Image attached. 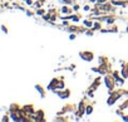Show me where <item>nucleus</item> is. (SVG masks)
<instances>
[{"label":"nucleus","instance_id":"1","mask_svg":"<svg viewBox=\"0 0 128 122\" xmlns=\"http://www.w3.org/2000/svg\"><path fill=\"white\" fill-rule=\"evenodd\" d=\"M87 112L90 113V112H92V108H90V107H88V108H87Z\"/></svg>","mask_w":128,"mask_h":122}]
</instances>
